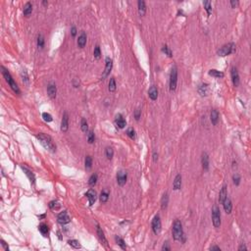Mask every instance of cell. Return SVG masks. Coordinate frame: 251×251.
Segmentation results:
<instances>
[{
    "mask_svg": "<svg viewBox=\"0 0 251 251\" xmlns=\"http://www.w3.org/2000/svg\"><path fill=\"white\" fill-rule=\"evenodd\" d=\"M109 199V191L107 189H104V190L101 191L100 196H99V200H100L101 203H106Z\"/></svg>",
    "mask_w": 251,
    "mask_h": 251,
    "instance_id": "cell-28",
    "label": "cell"
},
{
    "mask_svg": "<svg viewBox=\"0 0 251 251\" xmlns=\"http://www.w3.org/2000/svg\"><path fill=\"white\" fill-rule=\"evenodd\" d=\"M148 95H149L151 100L153 101H155L156 99L158 98V90L155 86H152L149 88V90H148Z\"/></svg>",
    "mask_w": 251,
    "mask_h": 251,
    "instance_id": "cell-20",
    "label": "cell"
},
{
    "mask_svg": "<svg viewBox=\"0 0 251 251\" xmlns=\"http://www.w3.org/2000/svg\"><path fill=\"white\" fill-rule=\"evenodd\" d=\"M84 165H86V170H90L92 167V158L91 156H86V160H84Z\"/></svg>",
    "mask_w": 251,
    "mask_h": 251,
    "instance_id": "cell-35",
    "label": "cell"
},
{
    "mask_svg": "<svg viewBox=\"0 0 251 251\" xmlns=\"http://www.w3.org/2000/svg\"><path fill=\"white\" fill-rule=\"evenodd\" d=\"M42 118H43V120H44L45 122H47V123H50V122L53 121L52 116H51L49 113H46V112L42 113Z\"/></svg>",
    "mask_w": 251,
    "mask_h": 251,
    "instance_id": "cell-42",
    "label": "cell"
},
{
    "mask_svg": "<svg viewBox=\"0 0 251 251\" xmlns=\"http://www.w3.org/2000/svg\"><path fill=\"white\" fill-rule=\"evenodd\" d=\"M238 250L241 251V250H247V247L245 246V244H241L239 247H238Z\"/></svg>",
    "mask_w": 251,
    "mask_h": 251,
    "instance_id": "cell-55",
    "label": "cell"
},
{
    "mask_svg": "<svg viewBox=\"0 0 251 251\" xmlns=\"http://www.w3.org/2000/svg\"><path fill=\"white\" fill-rule=\"evenodd\" d=\"M162 250L163 251H170L171 250V247H170V245H169V243L168 242H164V244H163V246H162Z\"/></svg>",
    "mask_w": 251,
    "mask_h": 251,
    "instance_id": "cell-49",
    "label": "cell"
},
{
    "mask_svg": "<svg viewBox=\"0 0 251 251\" xmlns=\"http://www.w3.org/2000/svg\"><path fill=\"white\" fill-rule=\"evenodd\" d=\"M68 243H69V245H71V246H72V247H74V248H80V247H82V246H80V244L79 241L76 240V239L69 240V241H68Z\"/></svg>",
    "mask_w": 251,
    "mask_h": 251,
    "instance_id": "cell-41",
    "label": "cell"
},
{
    "mask_svg": "<svg viewBox=\"0 0 251 251\" xmlns=\"http://www.w3.org/2000/svg\"><path fill=\"white\" fill-rule=\"evenodd\" d=\"M96 233H97V235H98L99 239L101 240L102 244H103L104 246H105L106 248H108V247H109V244H108V241H107L106 237H105V235H104V231H102V229H101L98 225L96 226Z\"/></svg>",
    "mask_w": 251,
    "mask_h": 251,
    "instance_id": "cell-13",
    "label": "cell"
},
{
    "mask_svg": "<svg viewBox=\"0 0 251 251\" xmlns=\"http://www.w3.org/2000/svg\"><path fill=\"white\" fill-rule=\"evenodd\" d=\"M151 227H152V231L155 235H159L161 233V229H162V225H161V220L159 215H156L152 220V224H151Z\"/></svg>",
    "mask_w": 251,
    "mask_h": 251,
    "instance_id": "cell-7",
    "label": "cell"
},
{
    "mask_svg": "<svg viewBox=\"0 0 251 251\" xmlns=\"http://www.w3.org/2000/svg\"><path fill=\"white\" fill-rule=\"evenodd\" d=\"M97 180H98V176H97V174H93V175H91L90 178H89V180H88V184H89V186H95L96 182H97Z\"/></svg>",
    "mask_w": 251,
    "mask_h": 251,
    "instance_id": "cell-33",
    "label": "cell"
},
{
    "mask_svg": "<svg viewBox=\"0 0 251 251\" xmlns=\"http://www.w3.org/2000/svg\"><path fill=\"white\" fill-rule=\"evenodd\" d=\"M112 67H113V61L110 57H106L105 59V70H104V73L102 75V79H105V78L110 74L111 70H112Z\"/></svg>",
    "mask_w": 251,
    "mask_h": 251,
    "instance_id": "cell-10",
    "label": "cell"
},
{
    "mask_svg": "<svg viewBox=\"0 0 251 251\" xmlns=\"http://www.w3.org/2000/svg\"><path fill=\"white\" fill-rule=\"evenodd\" d=\"M227 197H228V193H227V186H224L220 190V193H219V202H220V203H223L224 200H225Z\"/></svg>",
    "mask_w": 251,
    "mask_h": 251,
    "instance_id": "cell-25",
    "label": "cell"
},
{
    "mask_svg": "<svg viewBox=\"0 0 251 251\" xmlns=\"http://www.w3.org/2000/svg\"><path fill=\"white\" fill-rule=\"evenodd\" d=\"M37 47L40 48V49L44 47V37L41 33H39L37 36Z\"/></svg>",
    "mask_w": 251,
    "mask_h": 251,
    "instance_id": "cell-34",
    "label": "cell"
},
{
    "mask_svg": "<svg viewBox=\"0 0 251 251\" xmlns=\"http://www.w3.org/2000/svg\"><path fill=\"white\" fill-rule=\"evenodd\" d=\"M208 74L212 76V77L216 78V79H222V78L224 77V73L220 72V71H217V70H210Z\"/></svg>",
    "mask_w": 251,
    "mask_h": 251,
    "instance_id": "cell-31",
    "label": "cell"
},
{
    "mask_svg": "<svg viewBox=\"0 0 251 251\" xmlns=\"http://www.w3.org/2000/svg\"><path fill=\"white\" fill-rule=\"evenodd\" d=\"M212 222L216 229L221 227V212L218 206H214L212 210Z\"/></svg>",
    "mask_w": 251,
    "mask_h": 251,
    "instance_id": "cell-5",
    "label": "cell"
},
{
    "mask_svg": "<svg viewBox=\"0 0 251 251\" xmlns=\"http://www.w3.org/2000/svg\"><path fill=\"white\" fill-rule=\"evenodd\" d=\"M231 5L233 8H235V6L238 5V1H231Z\"/></svg>",
    "mask_w": 251,
    "mask_h": 251,
    "instance_id": "cell-54",
    "label": "cell"
},
{
    "mask_svg": "<svg viewBox=\"0 0 251 251\" xmlns=\"http://www.w3.org/2000/svg\"><path fill=\"white\" fill-rule=\"evenodd\" d=\"M210 250H217V251H221V248L219 247V246H216V245H214V246H211V247H210Z\"/></svg>",
    "mask_w": 251,
    "mask_h": 251,
    "instance_id": "cell-53",
    "label": "cell"
},
{
    "mask_svg": "<svg viewBox=\"0 0 251 251\" xmlns=\"http://www.w3.org/2000/svg\"><path fill=\"white\" fill-rule=\"evenodd\" d=\"M162 52H164L165 54H166V55H168V56H169V57H172V56H173L172 51L170 50V48L168 47L167 45H164V46H163V47H162Z\"/></svg>",
    "mask_w": 251,
    "mask_h": 251,
    "instance_id": "cell-44",
    "label": "cell"
},
{
    "mask_svg": "<svg viewBox=\"0 0 251 251\" xmlns=\"http://www.w3.org/2000/svg\"><path fill=\"white\" fill-rule=\"evenodd\" d=\"M57 201H51L50 203H49V207H50V209H57L58 207H59V205H57Z\"/></svg>",
    "mask_w": 251,
    "mask_h": 251,
    "instance_id": "cell-48",
    "label": "cell"
},
{
    "mask_svg": "<svg viewBox=\"0 0 251 251\" xmlns=\"http://www.w3.org/2000/svg\"><path fill=\"white\" fill-rule=\"evenodd\" d=\"M203 5H204V8H205V10L207 11V14H208V15H210L211 12H212L211 2L210 1H204L203 2Z\"/></svg>",
    "mask_w": 251,
    "mask_h": 251,
    "instance_id": "cell-40",
    "label": "cell"
},
{
    "mask_svg": "<svg viewBox=\"0 0 251 251\" xmlns=\"http://www.w3.org/2000/svg\"><path fill=\"white\" fill-rule=\"evenodd\" d=\"M173 237L175 240L177 241H184L182 238L184 237V230H182V222L180 220H176L173 224Z\"/></svg>",
    "mask_w": 251,
    "mask_h": 251,
    "instance_id": "cell-2",
    "label": "cell"
},
{
    "mask_svg": "<svg viewBox=\"0 0 251 251\" xmlns=\"http://www.w3.org/2000/svg\"><path fill=\"white\" fill-rule=\"evenodd\" d=\"M86 35L84 31H82V33H80V35L79 36V38H78V46H79L80 48H84V46H86Z\"/></svg>",
    "mask_w": 251,
    "mask_h": 251,
    "instance_id": "cell-18",
    "label": "cell"
},
{
    "mask_svg": "<svg viewBox=\"0 0 251 251\" xmlns=\"http://www.w3.org/2000/svg\"><path fill=\"white\" fill-rule=\"evenodd\" d=\"M71 33H72V36H76V35H77V29H76V27H73L72 28Z\"/></svg>",
    "mask_w": 251,
    "mask_h": 251,
    "instance_id": "cell-51",
    "label": "cell"
},
{
    "mask_svg": "<svg viewBox=\"0 0 251 251\" xmlns=\"http://www.w3.org/2000/svg\"><path fill=\"white\" fill-rule=\"evenodd\" d=\"M133 115H135V120H136V121H138V120H139V118H140V116H141V110H140L139 108H137V109H136V110L135 111V113H133Z\"/></svg>",
    "mask_w": 251,
    "mask_h": 251,
    "instance_id": "cell-47",
    "label": "cell"
},
{
    "mask_svg": "<svg viewBox=\"0 0 251 251\" xmlns=\"http://www.w3.org/2000/svg\"><path fill=\"white\" fill-rule=\"evenodd\" d=\"M198 92L201 96H206L209 92V88H208V84H202L198 86Z\"/></svg>",
    "mask_w": 251,
    "mask_h": 251,
    "instance_id": "cell-23",
    "label": "cell"
},
{
    "mask_svg": "<svg viewBox=\"0 0 251 251\" xmlns=\"http://www.w3.org/2000/svg\"><path fill=\"white\" fill-rule=\"evenodd\" d=\"M117 182H118L119 186H123L126 184L127 182V179H128V175H127V172L125 171H119L118 173H117Z\"/></svg>",
    "mask_w": 251,
    "mask_h": 251,
    "instance_id": "cell-9",
    "label": "cell"
},
{
    "mask_svg": "<svg viewBox=\"0 0 251 251\" xmlns=\"http://www.w3.org/2000/svg\"><path fill=\"white\" fill-rule=\"evenodd\" d=\"M153 161H154V162H157L158 161V153L157 152H153Z\"/></svg>",
    "mask_w": 251,
    "mask_h": 251,
    "instance_id": "cell-52",
    "label": "cell"
},
{
    "mask_svg": "<svg viewBox=\"0 0 251 251\" xmlns=\"http://www.w3.org/2000/svg\"><path fill=\"white\" fill-rule=\"evenodd\" d=\"M93 55L94 57L96 58V59H99L101 56V51H100V47H99V45H96L95 48H94V51H93Z\"/></svg>",
    "mask_w": 251,
    "mask_h": 251,
    "instance_id": "cell-43",
    "label": "cell"
},
{
    "mask_svg": "<svg viewBox=\"0 0 251 251\" xmlns=\"http://www.w3.org/2000/svg\"><path fill=\"white\" fill-rule=\"evenodd\" d=\"M233 184H235V186H238V184H240V177L239 175L235 174L233 176Z\"/></svg>",
    "mask_w": 251,
    "mask_h": 251,
    "instance_id": "cell-46",
    "label": "cell"
},
{
    "mask_svg": "<svg viewBox=\"0 0 251 251\" xmlns=\"http://www.w3.org/2000/svg\"><path fill=\"white\" fill-rule=\"evenodd\" d=\"M47 93H48V96L50 98H55L56 97V93H57V87L54 84H49L47 86Z\"/></svg>",
    "mask_w": 251,
    "mask_h": 251,
    "instance_id": "cell-16",
    "label": "cell"
},
{
    "mask_svg": "<svg viewBox=\"0 0 251 251\" xmlns=\"http://www.w3.org/2000/svg\"><path fill=\"white\" fill-rule=\"evenodd\" d=\"M42 4H43V5H45V6H47V5H48V2L43 1V2H42Z\"/></svg>",
    "mask_w": 251,
    "mask_h": 251,
    "instance_id": "cell-56",
    "label": "cell"
},
{
    "mask_svg": "<svg viewBox=\"0 0 251 251\" xmlns=\"http://www.w3.org/2000/svg\"><path fill=\"white\" fill-rule=\"evenodd\" d=\"M86 196L87 197V199H88L89 206H92L94 203H95L96 198H97V193L94 189H89V190L86 193Z\"/></svg>",
    "mask_w": 251,
    "mask_h": 251,
    "instance_id": "cell-12",
    "label": "cell"
},
{
    "mask_svg": "<svg viewBox=\"0 0 251 251\" xmlns=\"http://www.w3.org/2000/svg\"><path fill=\"white\" fill-rule=\"evenodd\" d=\"M210 117H211L210 119H211L212 124H213L214 126H216L217 124H218V122H219V113H218V111H217V110H212Z\"/></svg>",
    "mask_w": 251,
    "mask_h": 251,
    "instance_id": "cell-27",
    "label": "cell"
},
{
    "mask_svg": "<svg viewBox=\"0 0 251 251\" xmlns=\"http://www.w3.org/2000/svg\"><path fill=\"white\" fill-rule=\"evenodd\" d=\"M80 128H82V131L84 133H87L88 131V124H87V122L84 118H82V121H80Z\"/></svg>",
    "mask_w": 251,
    "mask_h": 251,
    "instance_id": "cell-32",
    "label": "cell"
},
{
    "mask_svg": "<svg viewBox=\"0 0 251 251\" xmlns=\"http://www.w3.org/2000/svg\"><path fill=\"white\" fill-rule=\"evenodd\" d=\"M1 245L3 246V248H4V249H5L6 251H8V250H9V247H8V245L6 244V242H5V241H4L3 239H1Z\"/></svg>",
    "mask_w": 251,
    "mask_h": 251,
    "instance_id": "cell-50",
    "label": "cell"
},
{
    "mask_svg": "<svg viewBox=\"0 0 251 251\" xmlns=\"http://www.w3.org/2000/svg\"><path fill=\"white\" fill-rule=\"evenodd\" d=\"M235 51V43H228V44L222 46L220 49L217 51V54H218L219 56L224 57V56H228V55L231 54V53H233Z\"/></svg>",
    "mask_w": 251,
    "mask_h": 251,
    "instance_id": "cell-4",
    "label": "cell"
},
{
    "mask_svg": "<svg viewBox=\"0 0 251 251\" xmlns=\"http://www.w3.org/2000/svg\"><path fill=\"white\" fill-rule=\"evenodd\" d=\"M105 155L108 160H111L114 156V150L112 147H107L105 149Z\"/></svg>",
    "mask_w": 251,
    "mask_h": 251,
    "instance_id": "cell-37",
    "label": "cell"
},
{
    "mask_svg": "<svg viewBox=\"0 0 251 251\" xmlns=\"http://www.w3.org/2000/svg\"><path fill=\"white\" fill-rule=\"evenodd\" d=\"M137 6H138V13H139L140 16H144L146 13V4L144 1L142 0H139L137 2Z\"/></svg>",
    "mask_w": 251,
    "mask_h": 251,
    "instance_id": "cell-22",
    "label": "cell"
},
{
    "mask_svg": "<svg viewBox=\"0 0 251 251\" xmlns=\"http://www.w3.org/2000/svg\"><path fill=\"white\" fill-rule=\"evenodd\" d=\"M87 141H88L89 144H92V143L95 141V135L92 131H90L87 135Z\"/></svg>",
    "mask_w": 251,
    "mask_h": 251,
    "instance_id": "cell-39",
    "label": "cell"
},
{
    "mask_svg": "<svg viewBox=\"0 0 251 251\" xmlns=\"http://www.w3.org/2000/svg\"><path fill=\"white\" fill-rule=\"evenodd\" d=\"M178 84V69L176 66L172 68L171 74H170V90L175 91L177 88Z\"/></svg>",
    "mask_w": 251,
    "mask_h": 251,
    "instance_id": "cell-6",
    "label": "cell"
},
{
    "mask_svg": "<svg viewBox=\"0 0 251 251\" xmlns=\"http://www.w3.org/2000/svg\"><path fill=\"white\" fill-rule=\"evenodd\" d=\"M1 70H2V75H3V77L5 78L6 82H8V84L10 86V87L12 89H13L14 92H16V93H20V88H19L18 84H16V82L13 80V78H12V76L10 73L8 72V70L6 69L5 67H3L2 66L1 67Z\"/></svg>",
    "mask_w": 251,
    "mask_h": 251,
    "instance_id": "cell-3",
    "label": "cell"
},
{
    "mask_svg": "<svg viewBox=\"0 0 251 251\" xmlns=\"http://www.w3.org/2000/svg\"><path fill=\"white\" fill-rule=\"evenodd\" d=\"M127 135L130 136L131 139H135V131L133 129H131V128L129 129V130L127 131Z\"/></svg>",
    "mask_w": 251,
    "mask_h": 251,
    "instance_id": "cell-45",
    "label": "cell"
},
{
    "mask_svg": "<svg viewBox=\"0 0 251 251\" xmlns=\"http://www.w3.org/2000/svg\"><path fill=\"white\" fill-rule=\"evenodd\" d=\"M231 80L235 86H239V75H238L237 69L235 67H231Z\"/></svg>",
    "mask_w": 251,
    "mask_h": 251,
    "instance_id": "cell-11",
    "label": "cell"
},
{
    "mask_svg": "<svg viewBox=\"0 0 251 251\" xmlns=\"http://www.w3.org/2000/svg\"><path fill=\"white\" fill-rule=\"evenodd\" d=\"M22 169H23V171L25 172V174L27 175V177L29 178V180L31 181V184H35V175L33 174V172L30 171L29 169H27L26 167H24V166H22Z\"/></svg>",
    "mask_w": 251,
    "mask_h": 251,
    "instance_id": "cell-24",
    "label": "cell"
},
{
    "mask_svg": "<svg viewBox=\"0 0 251 251\" xmlns=\"http://www.w3.org/2000/svg\"><path fill=\"white\" fill-rule=\"evenodd\" d=\"M201 164H202V168H203L205 171H208L209 170V156L206 152L202 153Z\"/></svg>",
    "mask_w": 251,
    "mask_h": 251,
    "instance_id": "cell-15",
    "label": "cell"
},
{
    "mask_svg": "<svg viewBox=\"0 0 251 251\" xmlns=\"http://www.w3.org/2000/svg\"><path fill=\"white\" fill-rule=\"evenodd\" d=\"M168 203H169V195H168L167 192H165V193L163 194L162 199H161V208L166 209L168 206Z\"/></svg>",
    "mask_w": 251,
    "mask_h": 251,
    "instance_id": "cell-29",
    "label": "cell"
},
{
    "mask_svg": "<svg viewBox=\"0 0 251 251\" xmlns=\"http://www.w3.org/2000/svg\"><path fill=\"white\" fill-rule=\"evenodd\" d=\"M115 123H116V125L118 126V128H120V129H124L126 127V125H127L126 120L123 118V116H122L121 114H119V115L116 116Z\"/></svg>",
    "mask_w": 251,
    "mask_h": 251,
    "instance_id": "cell-19",
    "label": "cell"
},
{
    "mask_svg": "<svg viewBox=\"0 0 251 251\" xmlns=\"http://www.w3.org/2000/svg\"><path fill=\"white\" fill-rule=\"evenodd\" d=\"M31 12H33V5H31V2H27V3L25 4V6H24V10H23V13L25 16H30L31 14Z\"/></svg>",
    "mask_w": 251,
    "mask_h": 251,
    "instance_id": "cell-26",
    "label": "cell"
},
{
    "mask_svg": "<svg viewBox=\"0 0 251 251\" xmlns=\"http://www.w3.org/2000/svg\"><path fill=\"white\" fill-rule=\"evenodd\" d=\"M57 221H58V223L61 224V225H65V224L70 223L71 218H70V216L68 215V212L67 211H63V212H61V213L58 214Z\"/></svg>",
    "mask_w": 251,
    "mask_h": 251,
    "instance_id": "cell-8",
    "label": "cell"
},
{
    "mask_svg": "<svg viewBox=\"0 0 251 251\" xmlns=\"http://www.w3.org/2000/svg\"><path fill=\"white\" fill-rule=\"evenodd\" d=\"M38 231H40V233L43 236H47L48 233H49V230H48V227L46 224H40L39 227H38Z\"/></svg>",
    "mask_w": 251,
    "mask_h": 251,
    "instance_id": "cell-30",
    "label": "cell"
},
{
    "mask_svg": "<svg viewBox=\"0 0 251 251\" xmlns=\"http://www.w3.org/2000/svg\"><path fill=\"white\" fill-rule=\"evenodd\" d=\"M36 137L40 141V143L42 144V146L45 149L49 150L51 152H55L56 151V144L50 135H45V133H38V135H36Z\"/></svg>",
    "mask_w": 251,
    "mask_h": 251,
    "instance_id": "cell-1",
    "label": "cell"
},
{
    "mask_svg": "<svg viewBox=\"0 0 251 251\" xmlns=\"http://www.w3.org/2000/svg\"><path fill=\"white\" fill-rule=\"evenodd\" d=\"M116 90V80L114 78H111L110 82H109V91L114 92Z\"/></svg>",
    "mask_w": 251,
    "mask_h": 251,
    "instance_id": "cell-38",
    "label": "cell"
},
{
    "mask_svg": "<svg viewBox=\"0 0 251 251\" xmlns=\"http://www.w3.org/2000/svg\"><path fill=\"white\" fill-rule=\"evenodd\" d=\"M181 186H182V176L179 174V175H177L176 178H175L174 184H173V187H174L175 190H179V189H181Z\"/></svg>",
    "mask_w": 251,
    "mask_h": 251,
    "instance_id": "cell-21",
    "label": "cell"
},
{
    "mask_svg": "<svg viewBox=\"0 0 251 251\" xmlns=\"http://www.w3.org/2000/svg\"><path fill=\"white\" fill-rule=\"evenodd\" d=\"M115 239H116L117 244H118L119 246H120V247L122 248V249H126L127 246H126V243H125V241H124L123 238H121L120 236H116Z\"/></svg>",
    "mask_w": 251,
    "mask_h": 251,
    "instance_id": "cell-36",
    "label": "cell"
},
{
    "mask_svg": "<svg viewBox=\"0 0 251 251\" xmlns=\"http://www.w3.org/2000/svg\"><path fill=\"white\" fill-rule=\"evenodd\" d=\"M68 129H69V115H68L67 112H65L63 114V118L62 121H61V131H67Z\"/></svg>",
    "mask_w": 251,
    "mask_h": 251,
    "instance_id": "cell-14",
    "label": "cell"
},
{
    "mask_svg": "<svg viewBox=\"0 0 251 251\" xmlns=\"http://www.w3.org/2000/svg\"><path fill=\"white\" fill-rule=\"evenodd\" d=\"M223 206H224V209H225L226 213L227 214H231V210H233V204H231V199L229 198V197H227V198L224 200L223 203Z\"/></svg>",
    "mask_w": 251,
    "mask_h": 251,
    "instance_id": "cell-17",
    "label": "cell"
}]
</instances>
